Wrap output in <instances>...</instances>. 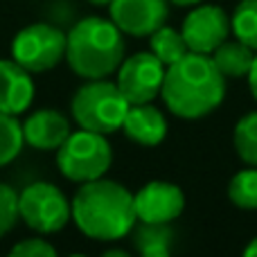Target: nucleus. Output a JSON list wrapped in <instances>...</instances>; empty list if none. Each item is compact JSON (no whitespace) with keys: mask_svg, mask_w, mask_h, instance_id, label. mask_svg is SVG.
Wrapping results in <instances>:
<instances>
[{"mask_svg":"<svg viewBox=\"0 0 257 257\" xmlns=\"http://www.w3.org/2000/svg\"><path fill=\"white\" fill-rule=\"evenodd\" d=\"M160 97L169 113L183 120H201L221 106L226 97V77L210 54L187 52L181 61L167 66Z\"/></svg>","mask_w":257,"mask_h":257,"instance_id":"1","label":"nucleus"},{"mask_svg":"<svg viewBox=\"0 0 257 257\" xmlns=\"http://www.w3.org/2000/svg\"><path fill=\"white\" fill-rule=\"evenodd\" d=\"M72 221L86 237L97 241H117L136 226L133 194L122 183L95 178L79 183L70 201Z\"/></svg>","mask_w":257,"mask_h":257,"instance_id":"2","label":"nucleus"},{"mask_svg":"<svg viewBox=\"0 0 257 257\" xmlns=\"http://www.w3.org/2000/svg\"><path fill=\"white\" fill-rule=\"evenodd\" d=\"M126 57L124 32L111 18L88 16L66 34V61L81 79H106Z\"/></svg>","mask_w":257,"mask_h":257,"instance_id":"3","label":"nucleus"},{"mask_svg":"<svg viewBox=\"0 0 257 257\" xmlns=\"http://www.w3.org/2000/svg\"><path fill=\"white\" fill-rule=\"evenodd\" d=\"M128 106L131 104L117 84L108 79H88L72 95L70 113L79 128L111 136L124 124Z\"/></svg>","mask_w":257,"mask_h":257,"instance_id":"4","label":"nucleus"},{"mask_svg":"<svg viewBox=\"0 0 257 257\" xmlns=\"http://www.w3.org/2000/svg\"><path fill=\"white\" fill-rule=\"evenodd\" d=\"M113 149L104 133L79 131L70 133L57 149V167L68 181L88 183L102 178L111 169Z\"/></svg>","mask_w":257,"mask_h":257,"instance_id":"5","label":"nucleus"},{"mask_svg":"<svg viewBox=\"0 0 257 257\" xmlns=\"http://www.w3.org/2000/svg\"><path fill=\"white\" fill-rule=\"evenodd\" d=\"M18 212L27 228L39 235H52L72 219L70 201L52 183H32L18 194Z\"/></svg>","mask_w":257,"mask_h":257,"instance_id":"6","label":"nucleus"},{"mask_svg":"<svg viewBox=\"0 0 257 257\" xmlns=\"http://www.w3.org/2000/svg\"><path fill=\"white\" fill-rule=\"evenodd\" d=\"M12 59L30 72H45L66 59V34L50 23H32L12 41Z\"/></svg>","mask_w":257,"mask_h":257,"instance_id":"7","label":"nucleus"},{"mask_svg":"<svg viewBox=\"0 0 257 257\" xmlns=\"http://www.w3.org/2000/svg\"><path fill=\"white\" fill-rule=\"evenodd\" d=\"M165 70L167 68L151 50L136 52L131 57H124V61L120 63L115 84L128 104H149L160 95Z\"/></svg>","mask_w":257,"mask_h":257,"instance_id":"8","label":"nucleus"},{"mask_svg":"<svg viewBox=\"0 0 257 257\" xmlns=\"http://www.w3.org/2000/svg\"><path fill=\"white\" fill-rule=\"evenodd\" d=\"M190 52L212 54L230 34V18L217 5H194L181 30Z\"/></svg>","mask_w":257,"mask_h":257,"instance_id":"9","label":"nucleus"},{"mask_svg":"<svg viewBox=\"0 0 257 257\" xmlns=\"http://www.w3.org/2000/svg\"><path fill=\"white\" fill-rule=\"evenodd\" d=\"M133 210L140 223H172L185 210V194L167 181H151L133 194Z\"/></svg>","mask_w":257,"mask_h":257,"instance_id":"10","label":"nucleus"},{"mask_svg":"<svg viewBox=\"0 0 257 257\" xmlns=\"http://www.w3.org/2000/svg\"><path fill=\"white\" fill-rule=\"evenodd\" d=\"M111 21L128 36H151L167 21V0H113Z\"/></svg>","mask_w":257,"mask_h":257,"instance_id":"11","label":"nucleus"},{"mask_svg":"<svg viewBox=\"0 0 257 257\" xmlns=\"http://www.w3.org/2000/svg\"><path fill=\"white\" fill-rule=\"evenodd\" d=\"M14 59H0V113L21 115L32 106L34 79Z\"/></svg>","mask_w":257,"mask_h":257,"instance_id":"12","label":"nucleus"},{"mask_svg":"<svg viewBox=\"0 0 257 257\" xmlns=\"http://www.w3.org/2000/svg\"><path fill=\"white\" fill-rule=\"evenodd\" d=\"M70 133L68 117L54 108H41L23 122L25 145L39 151H57Z\"/></svg>","mask_w":257,"mask_h":257,"instance_id":"13","label":"nucleus"},{"mask_svg":"<svg viewBox=\"0 0 257 257\" xmlns=\"http://www.w3.org/2000/svg\"><path fill=\"white\" fill-rule=\"evenodd\" d=\"M126 138L145 147H156L167 136V120L156 106L149 104H131L126 111L124 124H122Z\"/></svg>","mask_w":257,"mask_h":257,"instance_id":"14","label":"nucleus"},{"mask_svg":"<svg viewBox=\"0 0 257 257\" xmlns=\"http://www.w3.org/2000/svg\"><path fill=\"white\" fill-rule=\"evenodd\" d=\"M210 57H212L214 66L219 68V72L226 79H241V77L248 75L250 66H253L255 50L248 48L246 43H241L239 39L235 41L226 39Z\"/></svg>","mask_w":257,"mask_h":257,"instance_id":"15","label":"nucleus"},{"mask_svg":"<svg viewBox=\"0 0 257 257\" xmlns=\"http://www.w3.org/2000/svg\"><path fill=\"white\" fill-rule=\"evenodd\" d=\"M133 241L142 257H167L172 253L174 232L169 223H140Z\"/></svg>","mask_w":257,"mask_h":257,"instance_id":"16","label":"nucleus"},{"mask_svg":"<svg viewBox=\"0 0 257 257\" xmlns=\"http://www.w3.org/2000/svg\"><path fill=\"white\" fill-rule=\"evenodd\" d=\"M149 48H151V52L163 61L165 68L176 63V61H181V59L190 52V48H187V43H185L181 32L174 30V27H167V25H160L158 30L151 34Z\"/></svg>","mask_w":257,"mask_h":257,"instance_id":"17","label":"nucleus"},{"mask_svg":"<svg viewBox=\"0 0 257 257\" xmlns=\"http://www.w3.org/2000/svg\"><path fill=\"white\" fill-rule=\"evenodd\" d=\"M228 199L239 210H257V167L241 169L230 178Z\"/></svg>","mask_w":257,"mask_h":257,"instance_id":"18","label":"nucleus"},{"mask_svg":"<svg viewBox=\"0 0 257 257\" xmlns=\"http://www.w3.org/2000/svg\"><path fill=\"white\" fill-rule=\"evenodd\" d=\"M25 138H23V124L18 115L0 113V167L14 163L23 151Z\"/></svg>","mask_w":257,"mask_h":257,"instance_id":"19","label":"nucleus"},{"mask_svg":"<svg viewBox=\"0 0 257 257\" xmlns=\"http://www.w3.org/2000/svg\"><path fill=\"white\" fill-rule=\"evenodd\" d=\"M232 142H235L237 156H239L246 165L257 167V111L246 113L235 124Z\"/></svg>","mask_w":257,"mask_h":257,"instance_id":"20","label":"nucleus"},{"mask_svg":"<svg viewBox=\"0 0 257 257\" xmlns=\"http://www.w3.org/2000/svg\"><path fill=\"white\" fill-rule=\"evenodd\" d=\"M230 32L257 52V0H241L237 5L230 18Z\"/></svg>","mask_w":257,"mask_h":257,"instance_id":"21","label":"nucleus"},{"mask_svg":"<svg viewBox=\"0 0 257 257\" xmlns=\"http://www.w3.org/2000/svg\"><path fill=\"white\" fill-rule=\"evenodd\" d=\"M21 219L18 212V192L14 187L0 183V237L14 230V226Z\"/></svg>","mask_w":257,"mask_h":257,"instance_id":"22","label":"nucleus"},{"mask_svg":"<svg viewBox=\"0 0 257 257\" xmlns=\"http://www.w3.org/2000/svg\"><path fill=\"white\" fill-rule=\"evenodd\" d=\"M14 257H54L57 255V248L52 244H48L45 239H39V237H30V239L18 241L12 248Z\"/></svg>","mask_w":257,"mask_h":257,"instance_id":"23","label":"nucleus"},{"mask_svg":"<svg viewBox=\"0 0 257 257\" xmlns=\"http://www.w3.org/2000/svg\"><path fill=\"white\" fill-rule=\"evenodd\" d=\"M246 79H248V88H250V95L257 99V52H255V59H253V66H250L248 75H246Z\"/></svg>","mask_w":257,"mask_h":257,"instance_id":"24","label":"nucleus"},{"mask_svg":"<svg viewBox=\"0 0 257 257\" xmlns=\"http://www.w3.org/2000/svg\"><path fill=\"white\" fill-rule=\"evenodd\" d=\"M167 3L176 5V7H194V5H199L201 0H167Z\"/></svg>","mask_w":257,"mask_h":257,"instance_id":"25","label":"nucleus"},{"mask_svg":"<svg viewBox=\"0 0 257 257\" xmlns=\"http://www.w3.org/2000/svg\"><path fill=\"white\" fill-rule=\"evenodd\" d=\"M244 255H246V257H257V237H255V239H250V244L246 246Z\"/></svg>","mask_w":257,"mask_h":257,"instance_id":"26","label":"nucleus"},{"mask_svg":"<svg viewBox=\"0 0 257 257\" xmlns=\"http://www.w3.org/2000/svg\"><path fill=\"white\" fill-rule=\"evenodd\" d=\"M88 3H90V5H97V7H108L113 0H88Z\"/></svg>","mask_w":257,"mask_h":257,"instance_id":"27","label":"nucleus"},{"mask_svg":"<svg viewBox=\"0 0 257 257\" xmlns=\"http://www.w3.org/2000/svg\"><path fill=\"white\" fill-rule=\"evenodd\" d=\"M113 255H120V257H124V255H126V250H117V248L106 250V257H113Z\"/></svg>","mask_w":257,"mask_h":257,"instance_id":"28","label":"nucleus"}]
</instances>
